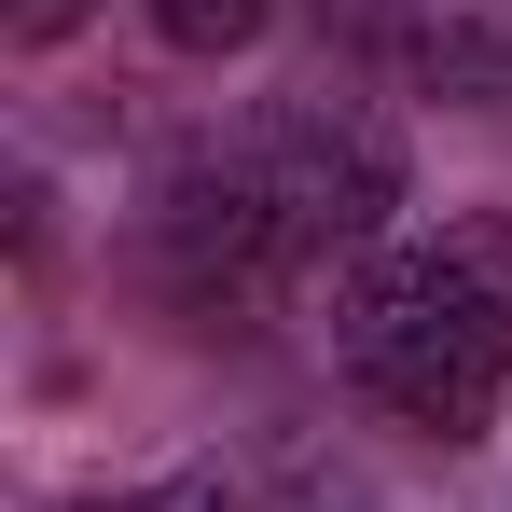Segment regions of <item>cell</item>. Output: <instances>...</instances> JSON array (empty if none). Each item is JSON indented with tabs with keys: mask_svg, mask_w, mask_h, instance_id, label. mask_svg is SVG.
Wrapping results in <instances>:
<instances>
[{
	"mask_svg": "<svg viewBox=\"0 0 512 512\" xmlns=\"http://www.w3.org/2000/svg\"><path fill=\"white\" fill-rule=\"evenodd\" d=\"M402 125L374 97H277L180 139L139 194V291L194 333H250L305 277H346L402 236Z\"/></svg>",
	"mask_w": 512,
	"mask_h": 512,
	"instance_id": "6da1fadb",
	"label": "cell"
},
{
	"mask_svg": "<svg viewBox=\"0 0 512 512\" xmlns=\"http://www.w3.org/2000/svg\"><path fill=\"white\" fill-rule=\"evenodd\" d=\"M333 360L346 388L416 443H485L512 402V208L402 222L374 263L333 277Z\"/></svg>",
	"mask_w": 512,
	"mask_h": 512,
	"instance_id": "7a4b0ae2",
	"label": "cell"
},
{
	"mask_svg": "<svg viewBox=\"0 0 512 512\" xmlns=\"http://www.w3.org/2000/svg\"><path fill=\"white\" fill-rule=\"evenodd\" d=\"M139 14H153L167 56H250L263 28H277V0H139Z\"/></svg>",
	"mask_w": 512,
	"mask_h": 512,
	"instance_id": "3957f363",
	"label": "cell"
},
{
	"mask_svg": "<svg viewBox=\"0 0 512 512\" xmlns=\"http://www.w3.org/2000/svg\"><path fill=\"white\" fill-rule=\"evenodd\" d=\"M56 512H250V485H222V471H153V485H97V499H56Z\"/></svg>",
	"mask_w": 512,
	"mask_h": 512,
	"instance_id": "277c9868",
	"label": "cell"
},
{
	"mask_svg": "<svg viewBox=\"0 0 512 512\" xmlns=\"http://www.w3.org/2000/svg\"><path fill=\"white\" fill-rule=\"evenodd\" d=\"M250 512H388V499H374L346 457H291L277 485H250Z\"/></svg>",
	"mask_w": 512,
	"mask_h": 512,
	"instance_id": "5b68a950",
	"label": "cell"
},
{
	"mask_svg": "<svg viewBox=\"0 0 512 512\" xmlns=\"http://www.w3.org/2000/svg\"><path fill=\"white\" fill-rule=\"evenodd\" d=\"M305 14H319V28H333L346 56H388V42H402V14H416V0H305Z\"/></svg>",
	"mask_w": 512,
	"mask_h": 512,
	"instance_id": "8992f818",
	"label": "cell"
},
{
	"mask_svg": "<svg viewBox=\"0 0 512 512\" xmlns=\"http://www.w3.org/2000/svg\"><path fill=\"white\" fill-rule=\"evenodd\" d=\"M84 14H97V0H0V42H14V56H56Z\"/></svg>",
	"mask_w": 512,
	"mask_h": 512,
	"instance_id": "52a82bcc",
	"label": "cell"
}]
</instances>
